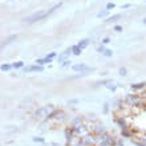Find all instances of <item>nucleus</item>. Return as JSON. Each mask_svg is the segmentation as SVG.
<instances>
[{
	"label": "nucleus",
	"mask_w": 146,
	"mask_h": 146,
	"mask_svg": "<svg viewBox=\"0 0 146 146\" xmlns=\"http://www.w3.org/2000/svg\"><path fill=\"white\" fill-rule=\"evenodd\" d=\"M81 50H82V49H81L78 45H73L72 46V53L74 54V56H80V54H81Z\"/></svg>",
	"instance_id": "nucleus-17"
},
{
	"label": "nucleus",
	"mask_w": 146,
	"mask_h": 146,
	"mask_svg": "<svg viewBox=\"0 0 146 146\" xmlns=\"http://www.w3.org/2000/svg\"><path fill=\"white\" fill-rule=\"evenodd\" d=\"M125 104L127 106H131V108H135V106H142L145 104L143 98L141 97V94H127L125 97Z\"/></svg>",
	"instance_id": "nucleus-1"
},
{
	"label": "nucleus",
	"mask_w": 146,
	"mask_h": 146,
	"mask_svg": "<svg viewBox=\"0 0 146 146\" xmlns=\"http://www.w3.org/2000/svg\"><path fill=\"white\" fill-rule=\"evenodd\" d=\"M72 53V48H68V49H65L64 52H61V53L58 54V62H64L68 60V57H69V54Z\"/></svg>",
	"instance_id": "nucleus-8"
},
{
	"label": "nucleus",
	"mask_w": 146,
	"mask_h": 146,
	"mask_svg": "<svg viewBox=\"0 0 146 146\" xmlns=\"http://www.w3.org/2000/svg\"><path fill=\"white\" fill-rule=\"evenodd\" d=\"M130 7V4H123L122 5V9H125V8H129Z\"/></svg>",
	"instance_id": "nucleus-35"
},
{
	"label": "nucleus",
	"mask_w": 146,
	"mask_h": 146,
	"mask_svg": "<svg viewBox=\"0 0 146 146\" xmlns=\"http://www.w3.org/2000/svg\"><path fill=\"white\" fill-rule=\"evenodd\" d=\"M54 56H56V52H50V53L48 54L46 57H48V58H52V60H53V57H54Z\"/></svg>",
	"instance_id": "nucleus-30"
},
{
	"label": "nucleus",
	"mask_w": 146,
	"mask_h": 146,
	"mask_svg": "<svg viewBox=\"0 0 146 146\" xmlns=\"http://www.w3.org/2000/svg\"><path fill=\"white\" fill-rule=\"evenodd\" d=\"M69 65H70V61H69V60H66V61L62 62V66H69Z\"/></svg>",
	"instance_id": "nucleus-33"
},
{
	"label": "nucleus",
	"mask_w": 146,
	"mask_h": 146,
	"mask_svg": "<svg viewBox=\"0 0 146 146\" xmlns=\"http://www.w3.org/2000/svg\"><path fill=\"white\" fill-rule=\"evenodd\" d=\"M23 70L25 73H29V72H42L44 70V66L38 65V64H36V65H31V66H25V68H23Z\"/></svg>",
	"instance_id": "nucleus-7"
},
{
	"label": "nucleus",
	"mask_w": 146,
	"mask_h": 146,
	"mask_svg": "<svg viewBox=\"0 0 146 146\" xmlns=\"http://www.w3.org/2000/svg\"><path fill=\"white\" fill-rule=\"evenodd\" d=\"M45 13H46V11H41V9H40V11L35 12V13H32L31 16L25 17L23 21H24V23H29V24L36 23V21H38V20L45 19Z\"/></svg>",
	"instance_id": "nucleus-3"
},
{
	"label": "nucleus",
	"mask_w": 146,
	"mask_h": 146,
	"mask_svg": "<svg viewBox=\"0 0 146 146\" xmlns=\"http://www.w3.org/2000/svg\"><path fill=\"white\" fill-rule=\"evenodd\" d=\"M108 110H109V104L108 102H105L104 104V113H108Z\"/></svg>",
	"instance_id": "nucleus-29"
},
{
	"label": "nucleus",
	"mask_w": 146,
	"mask_h": 146,
	"mask_svg": "<svg viewBox=\"0 0 146 146\" xmlns=\"http://www.w3.org/2000/svg\"><path fill=\"white\" fill-rule=\"evenodd\" d=\"M92 133L94 135H100L102 133H105V126L102 122H94L92 125Z\"/></svg>",
	"instance_id": "nucleus-5"
},
{
	"label": "nucleus",
	"mask_w": 146,
	"mask_h": 146,
	"mask_svg": "<svg viewBox=\"0 0 146 146\" xmlns=\"http://www.w3.org/2000/svg\"><path fill=\"white\" fill-rule=\"evenodd\" d=\"M23 66H24L23 61H17V62H13V64H12V68H13V69H20V68H23Z\"/></svg>",
	"instance_id": "nucleus-19"
},
{
	"label": "nucleus",
	"mask_w": 146,
	"mask_h": 146,
	"mask_svg": "<svg viewBox=\"0 0 146 146\" xmlns=\"http://www.w3.org/2000/svg\"><path fill=\"white\" fill-rule=\"evenodd\" d=\"M114 31L115 32H121V31H122V27H121V25H115V27H114Z\"/></svg>",
	"instance_id": "nucleus-31"
},
{
	"label": "nucleus",
	"mask_w": 146,
	"mask_h": 146,
	"mask_svg": "<svg viewBox=\"0 0 146 146\" xmlns=\"http://www.w3.org/2000/svg\"><path fill=\"white\" fill-rule=\"evenodd\" d=\"M33 141H35V142H40V143H44V142H45V139L41 138V137H33Z\"/></svg>",
	"instance_id": "nucleus-26"
},
{
	"label": "nucleus",
	"mask_w": 146,
	"mask_h": 146,
	"mask_svg": "<svg viewBox=\"0 0 146 146\" xmlns=\"http://www.w3.org/2000/svg\"><path fill=\"white\" fill-rule=\"evenodd\" d=\"M105 86L109 89V90H111V92H114L115 89H117V85H115L114 81H111V80H108V82L105 84Z\"/></svg>",
	"instance_id": "nucleus-12"
},
{
	"label": "nucleus",
	"mask_w": 146,
	"mask_h": 146,
	"mask_svg": "<svg viewBox=\"0 0 146 146\" xmlns=\"http://www.w3.org/2000/svg\"><path fill=\"white\" fill-rule=\"evenodd\" d=\"M115 5H114V3H108L106 4V9H108V11H110V9H113V8H114Z\"/></svg>",
	"instance_id": "nucleus-28"
},
{
	"label": "nucleus",
	"mask_w": 146,
	"mask_h": 146,
	"mask_svg": "<svg viewBox=\"0 0 146 146\" xmlns=\"http://www.w3.org/2000/svg\"><path fill=\"white\" fill-rule=\"evenodd\" d=\"M96 50H97V52H100V53H104V52H105V46H104V44H101V45L97 46Z\"/></svg>",
	"instance_id": "nucleus-24"
},
{
	"label": "nucleus",
	"mask_w": 146,
	"mask_h": 146,
	"mask_svg": "<svg viewBox=\"0 0 146 146\" xmlns=\"http://www.w3.org/2000/svg\"><path fill=\"white\" fill-rule=\"evenodd\" d=\"M78 146H88V145H85V143H82V142H81V143H80V145H78Z\"/></svg>",
	"instance_id": "nucleus-36"
},
{
	"label": "nucleus",
	"mask_w": 146,
	"mask_h": 146,
	"mask_svg": "<svg viewBox=\"0 0 146 146\" xmlns=\"http://www.w3.org/2000/svg\"><path fill=\"white\" fill-rule=\"evenodd\" d=\"M115 123L118 125L119 127H121V130H125V129H127V123H126V119L123 118L122 115L121 117H115Z\"/></svg>",
	"instance_id": "nucleus-9"
},
{
	"label": "nucleus",
	"mask_w": 146,
	"mask_h": 146,
	"mask_svg": "<svg viewBox=\"0 0 146 146\" xmlns=\"http://www.w3.org/2000/svg\"><path fill=\"white\" fill-rule=\"evenodd\" d=\"M118 19H121V15H119V13H117V15L109 16V17L105 20V21H106V23H114V21H117Z\"/></svg>",
	"instance_id": "nucleus-14"
},
{
	"label": "nucleus",
	"mask_w": 146,
	"mask_h": 146,
	"mask_svg": "<svg viewBox=\"0 0 146 146\" xmlns=\"http://www.w3.org/2000/svg\"><path fill=\"white\" fill-rule=\"evenodd\" d=\"M108 42H110V38H109V37H105L104 40H102V44H104V45H105V44H108Z\"/></svg>",
	"instance_id": "nucleus-32"
},
{
	"label": "nucleus",
	"mask_w": 146,
	"mask_h": 146,
	"mask_svg": "<svg viewBox=\"0 0 146 146\" xmlns=\"http://www.w3.org/2000/svg\"><path fill=\"white\" fill-rule=\"evenodd\" d=\"M64 135H65L66 141H69V139H72L73 137H74V133H73L72 127H66L65 130H64Z\"/></svg>",
	"instance_id": "nucleus-10"
},
{
	"label": "nucleus",
	"mask_w": 146,
	"mask_h": 146,
	"mask_svg": "<svg viewBox=\"0 0 146 146\" xmlns=\"http://www.w3.org/2000/svg\"><path fill=\"white\" fill-rule=\"evenodd\" d=\"M17 38V35H11V36H8L5 40H4L3 42H1V48H4V45H8L9 42H12L13 40H16Z\"/></svg>",
	"instance_id": "nucleus-11"
},
{
	"label": "nucleus",
	"mask_w": 146,
	"mask_h": 146,
	"mask_svg": "<svg viewBox=\"0 0 146 146\" xmlns=\"http://www.w3.org/2000/svg\"><path fill=\"white\" fill-rule=\"evenodd\" d=\"M118 73L121 74V76H126V68H119Z\"/></svg>",
	"instance_id": "nucleus-27"
},
{
	"label": "nucleus",
	"mask_w": 146,
	"mask_h": 146,
	"mask_svg": "<svg viewBox=\"0 0 146 146\" xmlns=\"http://www.w3.org/2000/svg\"><path fill=\"white\" fill-rule=\"evenodd\" d=\"M102 54H104V56H106V57H111V56H113V50H111V49H105V52Z\"/></svg>",
	"instance_id": "nucleus-23"
},
{
	"label": "nucleus",
	"mask_w": 146,
	"mask_h": 146,
	"mask_svg": "<svg viewBox=\"0 0 146 146\" xmlns=\"http://www.w3.org/2000/svg\"><path fill=\"white\" fill-rule=\"evenodd\" d=\"M145 88V82H138V84H131V89L133 90H141Z\"/></svg>",
	"instance_id": "nucleus-16"
},
{
	"label": "nucleus",
	"mask_w": 146,
	"mask_h": 146,
	"mask_svg": "<svg viewBox=\"0 0 146 146\" xmlns=\"http://www.w3.org/2000/svg\"><path fill=\"white\" fill-rule=\"evenodd\" d=\"M78 102V100H70L69 101V104H77Z\"/></svg>",
	"instance_id": "nucleus-34"
},
{
	"label": "nucleus",
	"mask_w": 146,
	"mask_h": 146,
	"mask_svg": "<svg viewBox=\"0 0 146 146\" xmlns=\"http://www.w3.org/2000/svg\"><path fill=\"white\" fill-rule=\"evenodd\" d=\"M46 119H52L54 122H64L66 119V114L62 110H54Z\"/></svg>",
	"instance_id": "nucleus-4"
},
{
	"label": "nucleus",
	"mask_w": 146,
	"mask_h": 146,
	"mask_svg": "<svg viewBox=\"0 0 146 146\" xmlns=\"http://www.w3.org/2000/svg\"><path fill=\"white\" fill-rule=\"evenodd\" d=\"M96 146H114V143L109 142V141H101V142H98Z\"/></svg>",
	"instance_id": "nucleus-20"
},
{
	"label": "nucleus",
	"mask_w": 146,
	"mask_h": 146,
	"mask_svg": "<svg viewBox=\"0 0 146 146\" xmlns=\"http://www.w3.org/2000/svg\"><path fill=\"white\" fill-rule=\"evenodd\" d=\"M72 69L74 72H80V73H85V72H92L93 68H89V66L84 65V64H76V65L72 66Z\"/></svg>",
	"instance_id": "nucleus-6"
},
{
	"label": "nucleus",
	"mask_w": 146,
	"mask_h": 146,
	"mask_svg": "<svg viewBox=\"0 0 146 146\" xmlns=\"http://www.w3.org/2000/svg\"><path fill=\"white\" fill-rule=\"evenodd\" d=\"M108 13H109V11L108 9H104V11H101V12H98V13H97V17H105V16H108Z\"/></svg>",
	"instance_id": "nucleus-21"
},
{
	"label": "nucleus",
	"mask_w": 146,
	"mask_h": 146,
	"mask_svg": "<svg viewBox=\"0 0 146 146\" xmlns=\"http://www.w3.org/2000/svg\"><path fill=\"white\" fill-rule=\"evenodd\" d=\"M89 42H90V40H89V38H84V40H81V41L78 42L77 45L80 46L81 49H84V48H86V46L89 45Z\"/></svg>",
	"instance_id": "nucleus-15"
},
{
	"label": "nucleus",
	"mask_w": 146,
	"mask_h": 146,
	"mask_svg": "<svg viewBox=\"0 0 146 146\" xmlns=\"http://www.w3.org/2000/svg\"><path fill=\"white\" fill-rule=\"evenodd\" d=\"M143 24H146V19H143Z\"/></svg>",
	"instance_id": "nucleus-37"
},
{
	"label": "nucleus",
	"mask_w": 146,
	"mask_h": 146,
	"mask_svg": "<svg viewBox=\"0 0 146 146\" xmlns=\"http://www.w3.org/2000/svg\"><path fill=\"white\" fill-rule=\"evenodd\" d=\"M121 134H122V137H125V138H130V137H133V134H131V131L129 130V129L121 130Z\"/></svg>",
	"instance_id": "nucleus-18"
},
{
	"label": "nucleus",
	"mask_w": 146,
	"mask_h": 146,
	"mask_svg": "<svg viewBox=\"0 0 146 146\" xmlns=\"http://www.w3.org/2000/svg\"><path fill=\"white\" fill-rule=\"evenodd\" d=\"M86 119H89V121H94V122H97V118H96V115L93 114H88V117H86Z\"/></svg>",
	"instance_id": "nucleus-25"
},
{
	"label": "nucleus",
	"mask_w": 146,
	"mask_h": 146,
	"mask_svg": "<svg viewBox=\"0 0 146 146\" xmlns=\"http://www.w3.org/2000/svg\"><path fill=\"white\" fill-rule=\"evenodd\" d=\"M53 111H54L53 105H45V106H42V108H38L37 110L35 111V115L38 117V118H48Z\"/></svg>",
	"instance_id": "nucleus-2"
},
{
	"label": "nucleus",
	"mask_w": 146,
	"mask_h": 146,
	"mask_svg": "<svg viewBox=\"0 0 146 146\" xmlns=\"http://www.w3.org/2000/svg\"><path fill=\"white\" fill-rule=\"evenodd\" d=\"M49 62H52V58H48V57H45V58H38L37 61H36V64H38V65L44 66V65H45V64H49Z\"/></svg>",
	"instance_id": "nucleus-13"
},
{
	"label": "nucleus",
	"mask_w": 146,
	"mask_h": 146,
	"mask_svg": "<svg viewBox=\"0 0 146 146\" xmlns=\"http://www.w3.org/2000/svg\"><path fill=\"white\" fill-rule=\"evenodd\" d=\"M12 68V65H9V64H3V65H1V70H3V72H7V70H9Z\"/></svg>",
	"instance_id": "nucleus-22"
}]
</instances>
